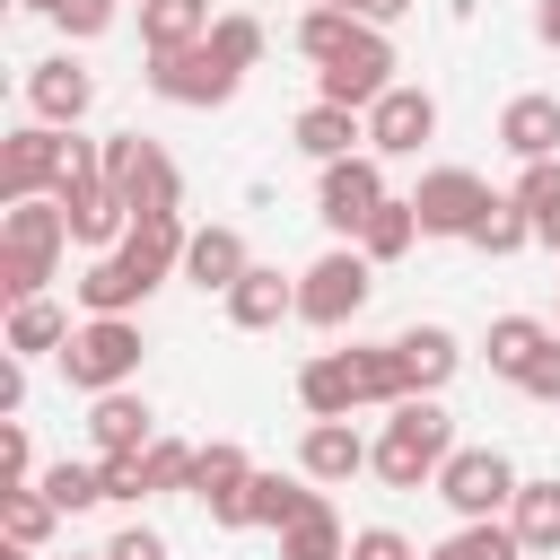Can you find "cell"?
Segmentation results:
<instances>
[{"label":"cell","mask_w":560,"mask_h":560,"mask_svg":"<svg viewBox=\"0 0 560 560\" xmlns=\"http://www.w3.org/2000/svg\"><path fill=\"white\" fill-rule=\"evenodd\" d=\"M490 201H499V192H490L472 166H438V175H420V192H411V210H420V236H472Z\"/></svg>","instance_id":"obj_11"},{"label":"cell","mask_w":560,"mask_h":560,"mask_svg":"<svg viewBox=\"0 0 560 560\" xmlns=\"http://www.w3.org/2000/svg\"><path fill=\"white\" fill-rule=\"evenodd\" d=\"M315 9H350V18H359V0H315Z\"/></svg>","instance_id":"obj_51"},{"label":"cell","mask_w":560,"mask_h":560,"mask_svg":"<svg viewBox=\"0 0 560 560\" xmlns=\"http://www.w3.org/2000/svg\"><path fill=\"white\" fill-rule=\"evenodd\" d=\"M315 499H324V490H306V481H280V472H254V490H245L254 525H298Z\"/></svg>","instance_id":"obj_34"},{"label":"cell","mask_w":560,"mask_h":560,"mask_svg":"<svg viewBox=\"0 0 560 560\" xmlns=\"http://www.w3.org/2000/svg\"><path fill=\"white\" fill-rule=\"evenodd\" d=\"M61 376L96 402V394H122L140 376V324L131 315H88L70 341H61Z\"/></svg>","instance_id":"obj_3"},{"label":"cell","mask_w":560,"mask_h":560,"mask_svg":"<svg viewBox=\"0 0 560 560\" xmlns=\"http://www.w3.org/2000/svg\"><path fill=\"white\" fill-rule=\"evenodd\" d=\"M402 9H411V0H359V18H368V26H394Z\"/></svg>","instance_id":"obj_50"},{"label":"cell","mask_w":560,"mask_h":560,"mask_svg":"<svg viewBox=\"0 0 560 560\" xmlns=\"http://www.w3.org/2000/svg\"><path fill=\"white\" fill-rule=\"evenodd\" d=\"M350 560H420L394 525H368V534H350Z\"/></svg>","instance_id":"obj_45"},{"label":"cell","mask_w":560,"mask_h":560,"mask_svg":"<svg viewBox=\"0 0 560 560\" xmlns=\"http://www.w3.org/2000/svg\"><path fill=\"white\" fill-rule=\"evenodd\" d=\"M105 560H166V534H149V525H122V534L105 542Z\"/></svg>","instance_id":"obj_47"},{"label":"cell","mask_w":560,"mask_h":560,"mask_svg":"<svg viewBox=\"0 0 560 560\" xmlns=\"http://www.w3.org/2000/svg\"><path fill=\"white\" fill-rule=\"evenodd\" d=\"M464 245H481V254H516V245H534V219H525V210H516V192H508V201H490V210H481V228H472Z\"/></svg>","instance_id":"obj_38"},{"label":"cell","mask_w":560,"mask_h":560,"mask_svg":"<svg viewBox=\"0 0 560 560\" xmlns=\"http://www.w3.org/2000/svg\"><path fill=\"white\" fill-rule=\"evenodd\" d=\"M368 438L350 429V420H306V438H298V472L306 481H350V472H368Z\"/></svg>","instance_id":"obj_18"},{"label":"cell","mask_w":560,"mask_h":560,"mask_svg":"<svg viewBox=\"0 0 560 560\" xmlns=\"http://www.w3.org/2000/svg\"><path fill=\"white\" fill-rule=\"evenodd\" d=\"M516 210L534 219V245H551V254H560V158H542V166H525V175H516Z\"/></svg>","instance_id":"obj_32"},{"label":"cell","mask_w":560,"mask_h":560,"mask_svg":"<svg viewBox=\"0 0 560 560\" xmlns=\"http://www.w3.org/2000/svg\"><path fill=\"white\" fill-rule=\"evenodd\" d=\"M376 210H385L376 149H359V158H332V166H324V184H315V219H324V228H341V236H359Z\"/></svg>","instance_id":"obj_10"},{"label":"cell","mask_w":560,"mask_h":560,"mask_svg":"<svg viewBox=\"0 0 560 560\" xmlns=\"http://www.w3.org/2000/svg\"><path fill=\"white\" fill-rule=\"evenodd\" d=\"M79 324L52 306V298H26V306H9V359H35V350H52L61 359V341H70Z\"/></svg>","instance_id":"obj_28"},{"label":"cell","mask_w":560,"mask_h":560,"mask_svg":"<svg viewBox=\"0 0 560 560\" xmlns=\"http://www.w3.org/2000/svg\"><path fill=\"white\" fill-rule=\"evenodd\" d=\"M26 9H44V18H52V0H26Z\"/></svg>","instance_id":"obj_52"},{"label":"cell","mask_w":560,"mask_h":560,"mask_svg":"<svg viewBox=\"0 0 560 560\" xmlns=\"http://www.w3.org/2000/svg\"><path fill=\"white\" fill-rule=\"evenodd\" d=\"M210 52H219L228 70H254V61H262V26L236 9V18H219V26H210Z\"/></svg>","instance_id":"obj_40"},{"label":"cell","mask_w":560,"mask_h":560,"mask_svg":"<svg viewBox=\"0 0 560 560\" xmlns=\"http://www.w3.org/2000/svg\"><path fill=\"white\" fill-rule=\"evenodd\" d=\"M96 560H105V551H96Z\"/></svg>","instance_id":"obj_54"},{"label":"cell","mask_w":560,"mask_h":560,"mask_svg":"<svg viewBox=\"0 0 560 560\" xmlns=\"http://www.w3.org/2000/svg\"><path fill=\"white\" fill-rule=\"evenodd\" d=\"M140 464H149V490H184L192 481V446H175V438H158Z\"/></svg>","instance_id":"obj_43"},{"label":"cell","mask_w":560,"mask_h":560,"mask_svg":"<svg viewBox=\"0 0 560 560\" xmlns=\"http://www.w3.org/2000/svg\"><path fill=\"white\" fill-rule=\"evenodd\" d=\"M52 516H61V508L44 499V481H26V490H0V525H9V542H18V551H35V542L52 534Z\"/></svg>","instance_id":"obj_35"},{"label":"cell","mask_w":560,"mask_h":560,"mask_svg":"<svg viewBox=\"0 0 560 560\" xmlns=\"http://www.w3.org/2000/svg\"><path fill=\"white\" fill-rule=\"evenodd\" d=\"M534 35H542V44L560 52V0H534Z\"/></svg>","instance_id":"obj_49"},{"label":"cell","mask_w":560,"mask_h":560,"mask_svg":"<svg viewBox=\"0 0 560 560\" xmlns=\"http://www.w3.org/2000/svg\"><path fill=\"white\" fill-rule=\"evenodd\" d=\"M508 525H516V542H525V551H560V481H516Z\"/></svg>","instance_id":"obj_30"},{"label":"cell","mask_w":560,"mask_h":560,"mask_svg":"<svg viewBox=\"0 0 560 560\" xmlns=\"http://www.w3.org/2000/svg\"><path fill=\"white\" fill-rule=\"evenodd\" d=\"M44 499H52L61 516H70V508H96V499H105V472H96V464H70V455H61V464L44 472Z\"/></svg>","instance_id":"obj_39"},{"label":"cell","mask_w":560,"mask_h":560,"mask_svg":"<svg viewBox=\"0 0 560 560\" xmlns=\"http://www.w3.org/2000/svg\"><path fill=\"white\" fill-rule=\"evenodd\" d=\"M446 455H455V420L438 411V394H411V402H394V420H385L368 464H376L385 490H420V481L446 472Z\"/></svg>","instance_id":"obj_1"},{"label":"cell","mask_w":560,"mask_h":560,"mask_svg":"<svg viewBox=\"0 0 560 560\" xmlns=\"http://www.w3.org/2000/svg\"><path fill=\"white\" fill-rule=\"evenodd\" d=\"M140 9H149V0H140Z\"/></svg>","instance_id":"obj_53"},{"label":"cell","mask_w":560,"mask_h":560,"mask_svg":"<svg viewBox=\"0 0 560 560\" xmlns=\"http://www.w3.org/2000/svg\"><path fill=\"white\" fill-rule=\"evenodd\" d=\"M245 271H254V254H245L236 228H192V245H184V280H192V289H219V298H228Z\"/></svg>","instance_id":"obj_19"},{"label":"cell","mask_w":560,"mask_h":560,"mask_svg":"<svg viewBox=\"0 0 560 560\" xmlns=\"http://www.w3.org/2000/svg\"><path fill=\"white\" fill-rule=\"evenodd\" d=\"M516 385H525L534 402H560V332H551V350H542V359H534V368H525Z\"/></svg>","instance_id":"obj_46"},{"label":"cell","mask_w":560,"mask_h":560,"mask_svg":"<svg viewBox=\"0 0 560 560\" xmlns=\"http://www.w3.org/2000/svg\"><path fill=\"white\" fill-rule=\"evenodd\" d=\"M236 79H245V70H228L210 44H192V52H149V96H166V105H228Z\"/></svg>","instance_id":"obj_12"},{"label":"cell","mask_w":560,"mask_h":560,"mask_svg":"<svg viewBox=\"0 0 560 560\" xmlns=\"http://www.w3.org/2000/svg\"><path fill=\"white\" fill-rule=\"evenodd\" d=\"M184 245H192V228H184V210H149V219H131V236L114 245L149 289L166 280V271H184Z\"/></svg>","instance_id":"obj_16"},{"label":"cell","mask_w":560,"mask_h":560,"mask_svg":"<svg viewBox=\"0 0 560 560\" xmlns=\"http://www.w3.org/2000/svg\"><path fill=\"white\" fill-rule=\"evenodd\" d=\"M35 481V446H26V420H0V490H26Z\"/></svg>","instance_id":"obj_41"},{"label":"cell","mask_w":560,"mask_h":560,"mask_svg":"<svg viewBox=\"0 0 560 560\" xmlns=\"http://www.w3.org/2000/svg\"><path fill=\"white\" fill-rule=\"evenodd\" d=\"M429 560H525V542H516V525H499V516H490V525H455Z\"/></svg>","instance_id":"obj_36"},{"label":"cell","mask_w":560,"mask_h":560,"mask_svg":"<svg viewBox=\"0 0 560 560\" xmlns=\"http://www.w3.org/2000/svg\"><path fill=\"white\" fill-rule=\"evenodd\" d=\"M105 184L131 201V219H149V210H184V175H175V158H166L158 140H140V131H114V140H105Z\"/></svg>","instance_id":"obj_6"},{"label":"cell","mask_w":560,"mask_h":560,"mask_svg":"<svg viewBox=\"0 0 560 560\" xmlns=\"http://www.w3.org/2000/svg\"><path fill=\"white\" fill-rule=\"evenodd\" d=\"M350 376H359V402H411V368H402V350L394 341H376V350H350Z\"/></svg>","instance_id":"obj_31"},{"label":"cell","mask_w":560,"mask_h":560,"mask_svg":"<svg viewBox=\"0 0 560 560\" xmlns=\"http://www.w3.org/2000/svg\"><path fill=\"white\" fill-rule=\"evenodd\" d=\"M385 88H394V44H385V26H368V18H359L350 52L315 70V105H350V114H368Z\"/></svg>","instance_id":"obj_8"},{"label":"cell","mask_w":560,"mask_h":560,"mask_svg":"<svg viewBox=\"0 0 560 560\" xmlns=\"http://www.w3.org/2000/svg\"><path fill=\"white\" fill-rule=\"evenodd\" d=\"M481 350H490V376H508V385H516V376L551 350V324H542V315H499Z\"/></svg>","instance_id":"obj_27"},{"label":"cell","mask_w":560,"mask_h":560,"mask_svg":"<svg viewBox=\"0 0 560 560\" xmlns=\"http://www.w3.org/2000/svg\"><path fill=\"white\" fill-rule=\"evenodd\" d=\"M289 140H298V149H306L315 166H332V158H359L350 140H368V122H359L350 105H306V114L289 122Z\"/></svg>","instance_id":"obj_24"},{"label":"cell","mask_w":560,"mask_h":560,"mask_svg":"<svg viewBox=\"0 0 560 560\" xmlns=\"http://www.w3.org/2000/svg\"><path fill=\"white\" fill-rule=\"evenodd\" d=\"M438 499L464 516V525H490L499 508H516V464L499 446H455L446 472H438Z\"/></svg>","instance_id":"obj_7"},{"label":"cell","mask_w":560,"mask_h":560,"mask_svg":"<svg viewBox=\"0 0 560 560\" xmlns=\"http://www.w3.org/2000/svg\"><path fill=\"white\" fill-rule=\"evenodd\" d=\"M280 560H350V534H341L332 499H315L298 525H280Z\"/></svg>","instance_id":"obj_29"},{"label":"cell","mask_w":560,"mask_h":560,"mask_svg":"<svg viewBox=\"0 0 560 560\" xmlns=\"http://www.w3.org/2000/svg\"><path fill=\"white\" fill-rule=\"evenodd\" d=\"M61 245H70L61 201H9V210H0V298H9V306L44 298V280H52Z\"/></svg>","instance_id":"obj_2"},{"label":"cell","mask_w":560,"mask_h":560,"mask_svg":"<svg viewBox=\"0 0 560 560\" xmlns=\"http://www.w3.org/2000/svg\"><path fill=\"white\" fill-rule=\"evenodd\" d=\"M26 105H35V122L79 131V114L96 105V79H88L70 52H52V61H35V70H26Z\"/></svg>","instance_id":"obj_15"},{"label":"cell","mask_w":560,"mask_h":560,"mask_svg":"<svg viewBox=\"0 0 560 560\" xmlns=\"http://www.w3.org/2000/svg\"><path fill=\"white\" fill-rule=\"evenodd\" d=\"M280 315H298V280H280L271 262H254V271L228 289V324H245V332H271Z\"/></svg>","instance_id":"obj_20"},{"label":"cell","mask_w":560,"mask_h":560,"mask_svg":"<svg viewBox=\"0 0 560 560\" xmlns=\"http://www.w3.org/2000/svg\"><path fill=\"white\" fill-rule=\"evenodd\" d=\"M298 402H306L315 420H350V411H359V376H350V350H315V359L298 368Z\"/></svg>","instance_id":"obj_21"},{"label":"cell","mask_w":560,"mask_h":560,"mask_svg":"<svg viewBox=\"0 0 560 560\" xmlns=\"http://www.w3.org/2000/svg\"><path fill=\"white\" fill-rule=\"evenodd\" d=\"M499 140H508L525 166L560 158V96H508V114H499Z\"/></svg>","instance_id":"obj_22"},{"label":"cell","mask_w":560,"mask_h":560,"mask_svg":"<svg viewBox=\"0 0 560 560\" xmlns=\"http://www.w3.org/2000/svg\"><path fill=\"white\" fill-rule=\"evenodd\" d=\"M18 411H26V359L0 368V420H18Z\"/></svg>","instance_id":"obj_48"},{"label":"cell","mask_w":560,"mask_h":560,"mask_svg":"<svg viewBox=\"0 0 560 560\" xmlns=\"http://www.w3.org/2000/svg\"><path fill=\"white\" fill-rule=\"evenodd\" d=\"M350 35H359L350 9H306V18H298V52H306V61H341Z\"/></svg>","instance_id":"obj_37"},{"label":"cell","mask_w":560,"mask_h":560,"mask_svg":"<svg viewBox=\"0 0 560 560\" xmlns=\"http://www.w3.org/2000/svg\"><path fill=\"white\" fill-rule=\"evenodd\" d=\"M52 201H61V219H70L79 245H122V236H131V201H122L105 175H70Z\"/></svg>","instance_id":"obj_14"},{"label":"cell","mask_w":560,"mask_h":560,"mask_svg":"<svg viewBox=\"0 0 560 560\" xmlns=\"http://www.w3.org/2000/svg\"><path fill=\"white\" fill-rule=\"evenodd\" d=\"M210 0H149L140 9V44L149 52H192V44H210Z\"/></svg>","instance_id":"obj_23"},{"label":"cell","mask_w":560,"mask_h":560,"mask_svg":"<svg viewBox=\"0 0 560 560\" xmlns=\"http://www.w3.org/2000/svg\"><path fill=\"white\" fill-rule=\"evenodd\" d=\"M79 158V131H52V122H18L0 140V201H52L61 175Z\"/></svg>","instance_id":"obj_4"},{"label":"cell","mask_w":560,"mask_h":560,"mask_svg":"<svg viewBox=\"0 0 560 560\" xmlns=\"http://www.w3.org/2000/svg\"><path fill=\"white\" fill-rule=\"evenodd\" d=\"M438 131V96L429 88H385L368 105V149L376 158H420V140Z\"/></svg>","instance_id":"obj_13"},{"label":"cell","mask_w":560,"mask_h":560,"mask_svg":"<svg viewBox=\"0 0 560 560\" xmlns=\"http://www.w3.org/2000/svg\"><path fill=\"white\" fill-rule=\"evenodd\" d=\"M411 236H420V210L385 192V210L359 228V254H368V262H394V254H411Z\"/></svg>","instance_id":"obj_33"},{"label":"cell","mask_w":560,"mask_h":560,"mask_svg":"<svg viewBox=\"0 0 560 560\" xmlns=\"http://www.w3.org/2000/svg\"><path fill=\"white\" fill-rule=\"evenodd\" d=\"M96 472H105V499H149V464L140 455H96Z\"/></svg>","instance_id":"obj_44"},{"label":"cell","mask_w":560,"mask_h":560,"mask_svg":"<svg viewBox=\"0 0 560 560\" xmlns=\"http://www.w3.org/2000/svg\"><path fill=\"white\" fill-rule=\"evenodd\" d=\"M70 289H79V306H88V315H131V306L149 298V280H140L122 254H96V262H88Z\"/></svg>","instance_id":"obj_25"},{"label":"cell","mask_w":560,"mask_h":560,"mask_svg":"<svg viewBox=\"0 0 560 560\" xmlns=\"http://www.w3.org/2000/svg\"><path fill=\"white\" fill-rule=\"evenodd\" d=\"M394 350H402V368H411V394H438V385L464 368V350H455L446 324H411V332H394Z\"/></svg>","instance_id":"obj_26"},{"label":"cell","mask_w":560,"mask_h":560,"mask_svg":"<svg viewBox=\"0 0 560 560\" xmlns=\"http://www.w3.org/2000/svg\"><path fill=\"white\" fill-rule=\"evenodd\" d=\"M368 289H376V262H368L359 245H332L324 262H306V271H298V324L341 332V324L368 306Z\"/></svg>","instance_id":"obj_5"},{"label":"cell","mask_w":560,"mask_h":560,"mask_svg":"<svg viewBox=\"0 0 560 560\" xmlns=\"http://www.w3.org/2000/svg\"><path fill=\"white\" fill-rule=\"evenodd\" d=\"M88 446L96 455H149L158 446V420H149V402L122 385V394H96L88 402Z\"/></svg>","instance_id":"obj_17"},{"label":"cell","mask_w":560,"mask_h":560,"mask_svg":"<svg viewBox=\"0 0 560 560\" xmlns=\"http://www.w3.org/2000/svg\"><path fill=\"white\" fill-rule=\"evenodd\" d=\"M114 9H122V0H52V26L88 44V35H105V26H114Z\"/></svg>","instance_id":"obj_42"},{"label":"cell","mask_w":560,"mask_h":560,"mask_svg":"<svg viewBox=\"0 0 560 560\" xmlns=\"http://www.w3.org/2000/svg\"><path fill=\"white\" fill-rule=\"evenodd\" d=\"M184 490L210 508V525H228V534H245V525H254V508H245V490H254V464H245V446H228V438L192 446V481H184Z\"/></svg>","instance_id":"obj_9"}]
</instances>
